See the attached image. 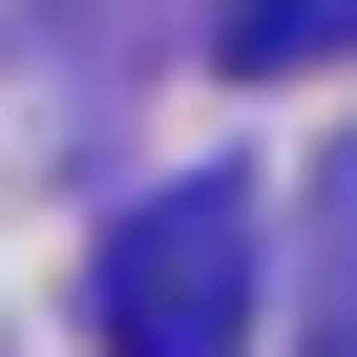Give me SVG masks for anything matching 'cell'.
Returning <instances> with one entry per match:
<instances>
[{
	"label": "cell",
	"mask_w": 357,
	"mask_h": 357,
	"mask_svg": "<svg viewBox=\"0 0 357 357\" xmlns=\"http://www.w3.org/2000/svg\"><path fill=\"white\" fill-rule=\"evenodd\" d=\"M105 336H126V357H231V336H252V211H231V190L126 211V231H105Z\"/></svg>",
	"instance_id": "cell-1"
},
{
	"label": "cell",
	"mask_w": 357,
	"mask_h": 357,
	"mask_svg": "<svg viewBox=\"0 0 357 357\" xmlns=\"http://www.w3.org/2000/svg\"><path fill=\"white\" fill-rule=\"evenodd\" d=\"M336 43H357V0H231V63H252V84H273V63H336Z\"/></svg>",
	"instance_id": "cell-2"
}]
</instances>
